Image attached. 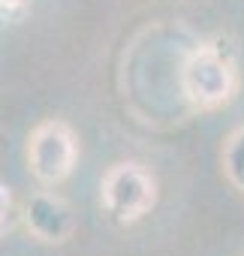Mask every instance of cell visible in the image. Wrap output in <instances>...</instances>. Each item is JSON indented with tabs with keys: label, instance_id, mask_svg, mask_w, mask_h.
<instances>
[{
	"label": "cell",
	"instance_id": "cell-3",
	"mask_svg": "<svg viewBox=\"0 0 244 256\" xmlns=\"http://www.w3.org/2000/svg\"><path fill=\"white\" fill-rule=\"evenodd\" d=\"M100 196L114 220L133 223L157 205V181L139 163H114L102 175Z\"/></svg>",
	"mask_w": 244,
	"mask_h": 256
},
{
	"label": "cell",
	"instance_id": "cell-2",
	"mask_svg": "<svg viewBox=\"0 0 244 256\" xmlns=\"http://www.w3.org/2000/svg\"><path fill=\"white\" fill-rule=\"evenodd\" d=\"M76 160H78V142H76V133L70 130V124L46 120L34 126V133L28 139V166L42 187L64 184L72 175Z\"/></svg>",
	"mask_w": 244,
	"mask_h": 256
},
{
	"label": "cell",
	"instance_id": "cell-1",
	"mask_svg": "<svg viewBox=\"0 0 244 256\" xmlns=\"http://www.w3.org/2000/svg\"><path fill=\"white\" fill-rule=\"evenodd\" d=\"M181 90L199 112L226 106L238 90V64L232 48L223 42L196 46L181 66Z\"/></svg>",
	"mask_w": 244,
	"mask_h": 256
},
{
	"label": "cell",
	"instance_id": "cell-5",
	"mask_svg": "<svg viewBox=\"0 0 244 256\" xmlns=\"http://www.w3.org/2000/svg\"><path fill=\"white\" fill-rule=\"evenodd\" d=\"M223 175L235 190L244 193V126L232 130L223 142Z\"/></svg>",
	"mask_w": 244,
	"mask_h": 256
},
{
	"label": "cell",
	"instance_id": "cell-4",
	"mask_svg": "<svg viewBox=\"0 0 244 256\" xmlns=\"http://www.w3.org/2000/svg\"><path fill=\"white\" fill-rule=\"evenodd\" d=\"M24 226L42 244H64L76 232V214L66 199L52 190H40L24 205Z\"/></svg>",
	"mask_w": 244,
	"mask_h": 256
},
{
	"label": "cell",
	"instance_id": "cell-7",
	"mask_svg": "<svg viewBox=\"0 0 244 256\" xmlns=\"http://www.w3.org/2000/svg\"><path fill=\"white\" fill-rule=\"evenodd\" d=\"M22 6H24V0H0V10H6V12L22 10Z\"/></svg>",
	"mask_w": 244,
	"mask_h": 256
},
{
	"label": "cell",
	"instance_id": "cell-6",
	"mask_svg": "<svg viewBox=\"0 0 244 256\" xmlns=\"http://www.w3.org/2000/svg\"><path fill=\"white\" fill-rule=\"evenodd\" d=\"M12 211H16V202H12V193L6 184H0V238L6 235V229L12 226Z\"/></svg>",
	"mask_w": 244,
	"mask_h": 256
}]
</instances>
